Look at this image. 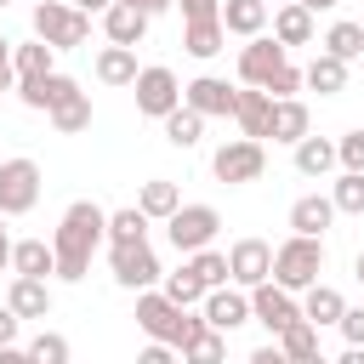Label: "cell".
<instances>
[{"label":"cell","mask_w":364,"mask_h":364,"mask_svg":"<svg viewBox=\"0 0 364 364\" xmlns=\"http://www.w3.org/2000/svg\"><path fill=\"white\" fill-rule=\"evenodd\" d=\"M136 324H142V336H148V341H171V347L182 353V341H188L205 318H193L188 307H176L165 290H154V284H148V290H136Z\"/></svg>","instance_id":"obj_2"},{"label":"cell","mask_w":364,"mask_h":364,"mask_svg":"<svg viewBox=\"0 0 364 364\" xmlns=\"http://www.w3.org/2000/svg\"><path fill=\"white\" fill-rule=\"evenodd\" d=\"M353 273H358V284H364V250H358V262H353Z\"/></svg>","instance_id":"obj_52"},{"label":"cell","mask_w":364,"mask_h":364,"mask_svg":"<svg viewBox=\"0 0 364 364\" xmlns=\"http://www.w3.org/2000/svg\"><path fill=\"white\" fill-rule=\"evenodd\" d=\"M108 267H114V284H125V290H148V284L159 279V256H154L148 239H119V245H108Z\"/></svg>","instance_id":"obj_7"},{"label":"cell","mask_w":364,"mask_h":364,"mask_svg":"<svg viewBox=\"0 0 364 364\" xmlns=\"http://www.w3.org/2000/svg\"><path fill=\"white\" fill-rule=\"evenodd\" d=\"M182 46H188L193 57H216V51L228 46V28H222V17H199V23H188V28H182Z\"/></svg>","instance_id":"obj_32"},{"label":"cell","mask_w":364,"mask_h":364,"mask_svg":"<svg viewBox=\"0 0 364 364\" xmlns=\"http://www.w3.org/2000/svg\"><path fill=\"white\" fill-rule=\"evenodd\" d=\"M6 301L17 307V318H46V313H51V284L34 279V273H17L11 290H6Z\"/></svg>","instance_id":"obj_18"},{"label":"cell","mask_w":364,"mask_h":364,"mask_svg":"<svg viewBox=\"0 0 364 364\" xmlns=\"http://www.w3.org/2000/svg\"><path fill=\"white\" fill-rule=\"evenodd\" d=\"M330 199H336L341 216H364V171H341L336 188H330Z\"/></svg>","instance_id":"obj_38"},{"label":"cell","mask_w":364,"mask_h":364,"mask_svg":"<svg viewBox=\"0 0 364 364\" xmlns=\"http://www.w3.org/2000/svg\"><path fill=\"white\" fill-rule=\"evenodd\" d=\"M233 119H239V131H245V136H267L273 97H267L262 85H245V91H239V102H233Z\"/></svg>","instance_id":"obj_19"},{"label":"cell","mask_w":364,"mask_h":364,"mask_svg":"<svg viewBox=\"0 0 364 364\" xmlns=\"http://www.w3.org/2000/svg\"><path fill=\"white\" fill-rule=\"evenodd\" d=\"M74 6H80V11H108L114 0H74Z\"/></svg>","instance_id":"obj_50"},{"label":"cell","mask_w":364,"mask_h":364,"mask_svg":"<svg viewBox=\"0 0 364 364\" xmlns=\"http://www.w3.org/2000/svg\"><path fill=\"white\" fill-rule=\"evenodd\" d=\"M11 273H34V279L57 273V245H46V239H23V245H11Z\"/></svg>","instance_id":"obj_27"},{"label":"cell","mask_w":364,"mask_h":364,"mask_svg":"<svg viewBox=\"0 0 364 364\" xmlns=\"http://www.w3.org/2000/svg\"><path fill=\"white\" fill-rule=\"evenodd\" d=\"M222 28L239 34V40L262 34L267 28V0H222Z\"/></svg>","instance_id":"obj_23"},{"label":"cell","mask_w":364,"mask_h":364,"mask_svg":"<svg viewBox=\"0 0 364 364\" xmlns=\"http://www.w3.org/2000/svg\"><path fill=\"white\" fill-rule=\"evenodd\" d=\"M102 34H108L114 46H142V34H148V11L131 6V0H114V6L102 11Z\"/></svg>","instance_id":"obj_15"},{"label":"cell","mask_w":364,"mask_h":364,"mask_svg":"<svg viewBox=\"0 0 364 364\" xmlns=\"http://www.w3.org/2000/svg\"><path fill=\"white\" fill-rule=\"evenodd\" d=\"M307 125H313V119H307V102H301V97H273V119H267V136H273V142H290V148H296V142L307 136Z\"/></svg>","instance_id":"obj_16"},{"label":"cell","mask_w":364,"mask_h":364,"mask_svg":"<svg viewBox=\"0 0 364 364\" xmlns=\"http://www.w3.org/2000/svg\"><path fill=\"white\" fill-rule=\"evenodd\" d=\"M301 74H307V85H313L318 97H336V91H347V63H341L336 51H318V57H313Z\"/></svg>","instance_id":"obj_25"},{"label":"cell","mask_w":364,"mask_h":364,"mask_svg":"<svg viewBox=\"0 0 364 364\" xmlns=\"http://www.w3.org/2000/svg\"><path fill=\"white\" fill-rule=\"evenodd\" d=\"M341 210H336V199H324V193H301L296 205H290V228L296 233H318L324 239V228L336 222Z\"/></svg>","instance_id":"obj_20"},{"label":"cell","mask_w":364,"mask_h":364,"mask_svg":"<svg viewBox=\"0 0 364 364\" xmlns=\"http://www.w3.org/2000/svg\"><path fill=\"white\" fill-rule=\"evenodd\" d=\"M17 324H23V318H17V307L6 301V307H0V353H11V347H17Z\"/></svg>","instance_id":"obj_45"},{"label":"cell","mask_w":364,"mask_h":364,"mask_svg":"<svg viewBox=\"0 0 364 364\" xmlns=\"http://www.w3.org/2000/svg\"><path fill=\"white\" fill-rule=\"evenodd\" d=\"M182 102H188V108H199L205 119H233L239 91H233L228 80H216V74H199V80H188V85H182Z\"/></svg>","instance_id":"obj_12"},{"label":"cell","mask_w":364,"mask_h":364,"mask_svg":"<svg viewBox=\"0 0 364 364\" xmlns=\"http://www.w3.org/2000/svg\"><path fill=\"white\" fill-rule=\"evenodd\" d=\"M250 318H256L267 336H279L284 324L301 318V301H296V290H284L279 279H262V284H250Z\"/></svg>","instance_id":"obj_8"},{"label":"cell","mask_w":364,"mask_h":364,"mask_svg":"<svg viewBox=\"0 0 364 364\" xmlns=\"http://www.w3.org/2000/svg\"><path fill=\"white\" fill-rule=\"evenodd\" d=\"M182 6V23H199V17H222V0H176Z\"/></svg>","instance_id":"obj_44"},{"label":"cell","mask_w":364,"mask_h":364,"mask_svg":"<svg viewBox=\"0 0 364 364\" xmlns=\"http://www.w3.org/2000/svg\"><path fill=\"white\" fill-rule=\"evenodd\" d=\"M279 347H284V358H296V364H313V358H318V324H313V318H296V324H284V330H279Z\"/></svg>","instance_id":"obj_31"},{"label":"cell","mask_w":364,"mask_h":364,"mask_svg":"<svg viewBox=\"0 0 364 364\" xmlns=\"http://www.w3.org/2000/svg\"><path fill=\"white\" fill-rule=\"evenodd\" d=\"M131 6H142V11H148V17H159V11H171V6H176V0H131Z\"/></svg>","instance_id":"obj_48"},{"label":"cell","mask_w":364,"mask_h":364,"mask_svg":"<svg viewBox=\"0 0 364 364\" xmlns=\"http://www.w3.org/2000/svg\"><path fill=\"white\" fill-rule=\"evenodd\" d=\"M34 205H40V165L17 154V159L0 165V210L6 216H28Z\"/></svg>","instance_id":"obj_9"},{"label":"cell","mask_w":364,"mask_h":364,"mask_svg":"<svg viewBox=\"0 0 364 364\" xmlns=\"http://www.w3.org/2000/svg\"><path fill=\"white\" fill-rule=\"evenodd\" d=\"M216 228H222V216H216V205H176V210L165 216V233H171V245H176L182 256H193V250H205V245L216 239Z\"/></svg>","instance_id":"obj_6"},{"label":"cell","mask_w":364,"mask_h":364,"mask_svg":"<svg viewBox=\"0 0 364 364\" xmlns=\"http://www.w3.org/2000/svg\"><path fill=\"white\" fill-rule=\"evenodd\" d=\"M142 364H171V341H148L142 347Z\"/></svg>","instance_id":"obj_47"},{"label":"cell","mask_w":364,"mask_h":364,"mask_svg":"<svg viewBox=\"0 0 364 364\" xmlns=\"http://www.w3.org/2000/svg\"><path fill=\"white\" fill-rule=\"evenodd\" d=\"M301 85H307V74H301L296 63H284V68H279V74H273V80H267L262 91H267V97H296Z\"/></svg>","instance_id":"obj_41"},{"label":"cell","mask_w":364,"mask_h":364,"mask_svg":"<svg viewBox=\"0 0 364 364\" xmlns=\"http://www.w3.org/2000/svg\"><path fill=\"white\" fill-rule=\"evenodd\" d=\"M136 205L154 216V222H165L176 205H182V193H176V182H165V176H154V182H142V193H136Z\"/></svg>","instance_id":"obj_33"},{"label":"cell","mask_w":364,"mask_h":364,"mask_svg":"<svg viewBox=\"0 0 364 364\" xmlns=\"http://www.w3.org/2000/svg\"><path fill=\"white\" fill-rule=\"evenodd\" d=\"M6 6H11V0H0V11H6Z\"/></svg>","instance_id":"obj_53"},{"label":"cell","mask_w":364,"mask_h":364,"mask_svg":"<svg viewBox=\"0 0 364 364\" xmlns=\"http://www.w3.org/2000/svg\"><path fill=\"white\" fill-rule=\"evenodd\" d=\"M199 136H205V114L188 108V102H176V108L165 114V142H171V148H199Z\"/></svg>","instance_id":"obj_26"},{"label":"cell","mask_w":364,"mask_h":364,"mask_svg":"<svg viewBox=\"0 0 364 364\" xmlns=\"http://www.w3.org/2000/svg\"><path fill=\"white\" fill-rule=\"evenodd\" d=\"M341 313H347V301H341V290H330V284H307V301H301V318H313V324L324 330V324H341Z\"/></svg>","instance_id":"obj_30"},{"label":"cell","mask_w":364,"mask_h":364,"mask_svg":"<svg viewBox=\"0 0 364 364\" xmlns=\"http://www.w3.org/2000/svg\"><path fill=\"white\" fill-rule=\"evenodd\" d=\"M318 273H324V239L318 233H290L273 250V279L284 290H307V284H318Z\"/></svg>","instance_id":"obj_3"},{"label":"cell","mask_w":364,"mask_h":364,"mask_svg":"<svg viewBox=\"0 0 364 364\" xmlns=\"http://www.w3.org/2000/svg\"><path fill=\"white\" fill-rule=\"evenodd\" d=\"M182 358H193V364H222V358H228V330H216V324L205 318V324L182 341Z\"/></svg>","instance_id":"obj_28"},{"label":"cell","mask_w":364,"mask_h":364,"mask_svg":"<svg viewBox=\"0 0 364 364\" xmlns=\"http://www.w3.org/2000/svg\"><path fill=\"white\" fill-rule=\"evenodd\" d=\"M11 51H17V46L0 34V91H11V85H17V57H11Z\"/></svg>","instance_id":"obj_46"},{"label":"cell","mask_w":364,"mask_h":364,"mask_svg":"<svg viewBox=\"0 0 364 364\" xmlns=\"http://www.w3.org/2000/svg\"><path fill=\"white\" fill-rule=\"evenodd\" d=\"M341 336H347V347H364V307H347L341 313V324H336Z\"/></svg>","instance_id":"obj_43"},{"label":"cell","mask_w":364,"mask_h":364,"mask_svg":"<svg viewBox=\"0 0 364 364\" xmlns=\"http://www.w3.org/2000/svg\"><path fill=\"white\" fill-rule=\"evenodd\" d=\"M63 91H74V80L68 74H28V80H17V97H23V108H34V114H51V102L63 97Z\"/></svg>","instance_id":"obj_17"},{"label":"cell","mask_w":364,"mask_h":364,"mask_svg":"<svg viewBox=\"0 0 364 364\" xmlns=\"http://www.w3.org/2000/svg\"><path fill=\"white\" fill-rule=\"evenodd\" d=\"M210 171H216V182H228V188L256 182V176L267 171V148H262V136H233V142H222V148L210 154Z\"/></svg>","instance_id":"obj_5"},{"label":"cell","mask_w":364,"mask_h":364,"mask_svg":"<svg viewBox=\"0 0 364 364\" xmlns=\"http://www.w3.org/2000/svg\"><path fill=\"white\" fill-rule=\"evenodd\" d=\"M11 267V239H6V228H0V273Z\"/></svg>","instance_id":"obj_49"},{"label":"cell","mask_w":364,"mask_h":364,"mask_svg":"<svg viewBox=\"0 0 364 364\" xmlns=\"http://www.w3.org/2000/svg\"><path fill=\"white\" fill-rule=\"evenodd\" d=\"M336 165H341V159H336V142H324V136H313V131L296 142V171H301V176H324V171H336Z\"/></svg>","instance_id":"obj_29"},{"label":"cell","mask_w":364,"mask_h":364,"mask_svg":"<svg viewBox=\"0 0 364 364\" xmlns=\"http://www.w3.org/2000/svg\"><path fill=\"white\" fill-rule=\"evenodd\" d=\"M336 159H341V171H364V131H347L336 142Z\"/></svg>","instance_id":"obj_42"},{"label":"cell","mask_w":364,"mask_h":364,"mask_svg":"<svg viewBox=\"0 0 364 364\" xmlns=\"http://www.w3.org/2000/svg\"><path fill=\"white\" fill-rule=\"evenodd\" d=\"M188 267H193L210 290H216V284H228V256H222V250H210V245H205V250H193V256H188Z\"/></svg>","instance_id":"obj_39"},{"label":"cell","mask_w":364,"mask_h":364,"mask_svg":"<svg viewBox=\"0 0 364 364\" xmlns=\"http://www.w3.org/2000/svg\"><path fill=\"white\" fill-rule=\"evenodd\" d=\"M23 353H28V358H40V364H63V358H68V341H63V336H51V330H40Z\"/></svg>","instance_id":"obj_40"},{"label":"cell","mask_w":364,"mask_h":364,"mask_svg":"<svg viewBox=\"0 0 364 364\" xmlns=\"http://www.w3.org/2000/svg\"><path fill=\"white\" fill-rule=\"evenodd\" d=\"M148 210L142 205H125V210H114L108 216V245H119V239H148Z\"/></svg>","instance_id":"obj_36"},{"label":"cell","mask_w":364,"mask_h":364,"mask_svg":"<svg viewBox=\"0 0 364 364\" xmlns=\"http://www.w3.org/2000/svg\"><path fill=\"white\" fill-rule=\"evenodd\" d=\"M273 40L307 46V40H313V11H307L301 0H279V11H273Z\"/></svg>","instance_id":"obj_21"},{"label":"cell","mask_w":364,"mask_h":364,"mask_svg":"<svg viewBox=\"0 0 364 364\" xmlns=\"http://www.w3.org/2000/svg\"><path fill=\"white\" fill-rule=\"evenodd\" d=\"M307 11H330V6H341V0H301Z\"/></svg>","instance_id":"obj_51"},{"label":"cell","mask_w":364,"mask_h":364,"mask_svg":"<svg viewBox=\"0 0 364 364\" xmlns=\"http://www.w3.org/2000/svg\"><path fill=\"white\" fill-rule=\"evenodd\" d=\"M324 51H336L341 63L364 57V23H330V34H324Z\"/></svg>","instance_id":"obj_34"},{"label":"cell","mask_w":364,"mask_h":364,"mask_svg":"<svg viewBox=\"0 0 364 364\" xmlns=\"http://www.w3.org/2000/svg\"><path fill=\"white\" fill-rule=\"evenodd\" d=\"M34 34H40L46 46H57V51H74V46H85V34H91V11L63 6V0H34Z\"/></svg>","instance_id":"obj_4"},{"label":"cell","mask_w":364,"mask_h":364,"mask_svg":"<svg viewBox=\"0 0 364 364\" xmlns=\"http://www.w3.org/2000/svg\"><path fill=\"white\" fill-rule=\"evenodd\" d=\"M102 239H108V210L91 205V199H74V205L63 210L57 233H51V245H57V279L80 284L85 267H91V250H97Z\"/></svg>","instance_id":"obj_1"},{"label":"cell","mask_w":364,"mask_h":364,"mask_svg":"<svg viewBox=\"0 0 364 364\" xmlns=\"http://www.w3.org/2000/svg\"><path fill=\"white\" fill-rule=\"evenodd\" d=\"M228 279L233 284H262V279H273V245L267 239H239L233 250H228Z\"/></svg>","instance_id":"obj_13"},{"label":"cell","mask_w":364,"mask_h":364,"mask_svg":"<svg viewBox=\"0 0 364 364\" xmlns=\"http://www.w3.org/2000/svg\"><path fill=\"white\" fill-rule=\"evenodd\" d=\"M97 80H102V85H131V80H136V46H114V40H108V46L97 51Z\"/></svg>","instance_id":"obj_24"},{"label":"cell","mask_w":364,"mask_h":364,"mask_svg":"<svg viewBox=\"0 0 364 364\" xmlns=\"http://www.w3.org/2000/svg\"><path fill=\"white\" fill-rule=\"evenodd\" d=\"M284 51H290L284 40H267V34H250V46L239 51V80H245V85H267V80H273V74H279V68L290 63Z\"/></svg>","instance_id":"obj_11"},{"label":"cell","mask_w":364,"mask_h":364,"mask_svg":"<svg viewBox=\"0 0 364 364\" xmlns=\"http://www.w3.org/2000/svg\"><path fill=\"white\" fill-rule=\"evenodd\" d=\"M131 91H136V114H148V119H165V114L182 102V85H176V74H171L165 63H154V68H136Z\"/></svg>","instance_id":"obj_10"},{"label":"cell","mask_w":364,"mask_h":364,"mask_svg":"<svg viewBox=\"0 0 364 364\" xmlns=\"http://www.w3.org/2000/svg\"><path fill=\"white\" fill-rule=\"evenodd\" d=\"M11 57H17V80H28V74H51V63H57V46H46V40L34 34V40H28V46H17Z\"/></svg>","instance_id":"obj_35"},{"label":"cell","mask_w":364,"mask_h":364,"mask_svg":"<svg viewBox=\"0 0 364 364\" xmlns=\"http://www.w3.org/2000/svg\"><path fill=\"white\" fill-rule=\"evenodd\" d=\"M205 290H210V284H205V279H199V273H193L188 262H182V267H176V273L165 279V296H171L176 307H193V301H205Z\"/></svg>","instance_id":"obj_37"},{"label":"cell","mask_w":364,"mask_h":364,"mask_svg":"<svg viewBox=\"0 0 364 364\" xmlns=\"http://www.w3.org/2000/svg\"><path fill=\"white\" fill-rule=\"evenodd\" d=\"M51 125L63 131V136H80V131H91V97L74 85V91H63L57 102H51Z\"/></svg>","instance_id":"obj_22"},{"label":"cell","mask_w":364,"mask_h":364,"mask_svg":"<svg viewBox=\"0 0 364 364\" xmlns=\"http://www.w3.org/2000/svg\"><path fill=\"white\" fill-rule=\"evenodd\" d=\"M205 318H210L216 330H239V324H250V296H245V284H239V290H228V284L205 290Z\"/></svg>","instance_id":"obj_14"}]
</instances>
